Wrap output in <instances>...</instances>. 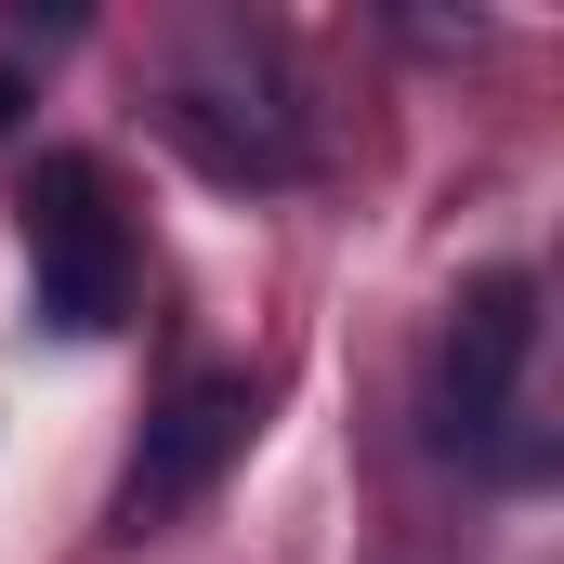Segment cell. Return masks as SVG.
<instances>
[{
	"label": "cell",
	"instance_id": "obj_1",
	"mask_svg": "<svg viewBox=\"0 0 564 564\" xmlns=\"http://www.w3.org/2000/svg\"><path fill=\"white\" fill-rule=\"evenodd\" d=\"M13 224H26L40 315H53L66 341H106V328L132 315V224H119V197H106L93 158H40V171L13 184Z\"/></svg>",
	"mask_w": 564,
	"mask_h": 564
},
{
	"label": "cell",
	"instance_id": "obj_4",
	"mask_svg": "<svg viewBox=\"0 0 564 564\" xmlns=\"http://www.w3.org/2000/svg\"><path fill=\"white\" fill-rule=\"evenodd\" d=\"M171 132L197 144L224 184H289V171H302V119H289L263 79H210V66H197V79L171 93Z\"/></svg>",
	"mask_w": 564,
	"mask_h": 564
},
{
	"label": "cell",
	"instance_id": "obj_3",
	"mask_svg": "<svg viewBox=\"0 0 564 564\" xmlns=\"http://www.w3.org/2000/svg\"><path fill=\"white\" fill-rule=\"evenodd\" d=\"M250 421H263V394H250V368H197L158 421H144V459L132 486H119V525L132 539H158V525H184L224 473H237V446H250Z\"/></svg>",
	"mask_w": 564,
	"mask_h": 564
},
{
	"label": "cell",
	"instance_id": "obj_2",
	"mask_svg": "<svg viewBox=\"0 0 564 564\" xmlns=\"http://www.w3.org/2000/svg\"><path fill=\"white\" fill-rule=\"evenodd\" d=\"M525 355H539V289L499 263V276L459 289V315H446V355H433V433L473 446V459H499V446H512V394H525Z\"/></svg>",
	"mask_w": 564,
	"mask_h": 564
}]
</instances>
